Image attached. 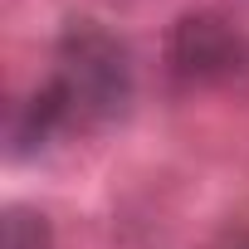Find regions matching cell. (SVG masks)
<instances>
[{
    "label": "cell",
    "mask_w": 249,
    "mask_h": 249,
    "mask_svg": "<svg viewBox=\"0 0 249 249\" xmlns=\"http://www.w3.org/2000/svg\"><path fill=\"white\" fill-rule=\"evenodd\" d=\"M54 78L73 103V122H117L127 117L132 93H137V69L132 49L122 44L107 25L78 15L59 30L54 44Z\"/></svg>",
    "instance_id": "1"
},
{
    "label": "cell",
    "mask_w": 249,
    "mask_h": 249,
    "mask_svg": "<svg viewBox=\"0 0 249 249\" xmlns=\"http://www.w3.org/2000/svg\"><path fill=\"white\" fill-rule=\"evenodd\" d=\"M239 249H249V244H239Z\"/></svg>",
    "instance_id": "5"
},
{
    "label": "cell",
    "mask_w": 249,
    "mask_h": 249,
    "mask_svg": "<svg viewBox=\"0 0 249 249\" xmlns=\"http://www.w3.org/2000/svg\"><path fill=\"white\" fill-rule=\"evenodd\" d=\"M69 122H73V103H69V93L59 88V78L49 73V78H44L25 103H15V112H10V127H5L10 157H35V152H44Z\"/></svg>",
    "instance_id": "3"
},
{
    "label": "cell",
    "mask_w": 249,
    "mask_h": 249,
    "mask_svg": "<svg viewBox=\"0 0 249 249\" xmlns=\"http://www.w3.org/2000/svg\"><path fill=\"white\" fill-rule=\"evenodd\" d=\"M0 249H54V225L35 205H10L5 210V239Z\"/></svg>",
    "instance_id": "4"
},
{
    "label": "cell",
    "mask_w": 249,
    "mask_h": 249,
    "mask_svg": "<svg viewBox=\"0 0 249 249\" xmlns=\"http://www.w3.org/2000/svg\"><path fill=\"white\" fill-rule=\"evenodd\" d=\"M249 44L225 10H186L166 35V73L181 88H220L239 78Z\"/></svg>",
    "instance_id": "2"
}]
</instances>
